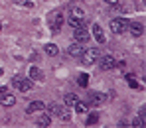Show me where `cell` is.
Masks as SVG:
<instances>
[{"label": "cell", "mask_w": 146, "mask_h": 128, "mask_svg": "<svg viewBox=\"0 0 146 128\" xmlns=\"http://www.w3.org/2000/svg\"><path fill=\"white\" fill-rule=\"evenodd\" d=\"M77 83H79V87H87V83H89V75H87V73H81V75L77 77Z\"/></svg>", "instance_id": "cell-22"}, {"label": "cell", "mask_w": 146, "mask_h": 128, "mask_svg": "<svg viewBox=\"0 0 146 128\" xmlns=\"http://www.w3.org/2000/svg\"><path fill=\"white\" fill-rule=\"evenodd\" d=\"M61 26H63V14L51 12V14H49V28H51V32L57 34V32L61 30Z\"/></svg>", "instance_id": "cell-6"}, {"label": "cell", "mask_w": 146, "mask_h": 128, "mask_svg": "<svg viewBox=\"0 0 146 128\" xmlns=\"http://www.w3.org/2000/svg\"><path fill=\"white\" fill-rule=\"evenodd\" d=\"M46 53L51 55V57H55V55L59 53V48H57L55 44H48V46H46Z\"/></svg>", "instance_id": "cell-19"}, {"label": "cell", "mask_w": 146, "mask_h": 128, "mask_svg": "<svg viewBox=\"0 0 146 128\" xmlns=\"http://www.w3.org/2000/svg\"><path fill=\"white\" fill-rule=\"evenodd\" d=\"M28 77H30L34 83H42V81H44V71H42L38 65H32L30 71H28Z\"/></svg>", "instance_id": "cell-10"}, {"label": "cell", "mask_w": 146, "mask_h": 128, "mask_svg": "<svg viewBox=\"0 0 146 128\" xmlns=\"http://www.w3.org/2000/svg\"><path fill=\"white\" fill-rule=\"evenodd\" d=\"M97 122H99V112H91V114L87 116V122H85V124H87V126H95Z\"/></svg>", "instance_id": "cell-18"}, {"label": "cell", "mask_w": 146, "mask_h": 128, "mask_svg": "<svg viewBox=\"0 0 146 128\" xmlns=\"http://www.w3.org/2000/svg\"><path fill=\"white\" fill-rule=\"evenodd\" d=\"M48 114L49 116H55V118H61V120H69V110L65 104H59V102H51L48 106Z\"/></svg>", "instance_id": "cell-2"}, {"label": "cell", "mask_w": 146, "mask_h": 128, "mask_svg": "<svg viewBox=\"0 0 146 128\" xmlns=\"http://www.w3.org/2000/svg\"><path fill=\"white\" fill-rule=\"evenodd\" d=\"M132 126H136V128H144L146 126V110H144V108H142L140 114L132 120Z\"/></svg>", "instance_id": "cell-14"}, {"label": "cell", "mask_w": 146, "mask_h": 128, "mask_svg": "<svg viewBox=\"0 0 146 128\" xmlns=\"http://www.w3.org/2000/svg\"><path fill=\"white\" fill-rule=\"evenodd\" d=\"M105 2H107L109 6H119V2H121V0H105Z\"/></svg>", "instance_id": "cell-24"}, {"label": "cell", "mask_w": 146, "mask_h": 128, "mask_svg": "<svg viewBox=\"0 0 146 128\" xmlns=\"http://www.w3.org/2000/svg\"><path fill=\"white\" fill-rule=\"evenodd\" d=\"M16 4H22V6H28V8L32 6V2H28V0H16Z\"/></svg>", "instance_id": "cell-23"}, {"label": "cell", "mask_w": 146, "mask_h": 128, "mask_svg": "<svg viewBox=\"0 0 146 128\" xmlns=\"http://www.w3.org/2000/svg\"><path fill=\"white\" fill-rule=\"evenodd\" d=\"M93 36H95V40H97L99 44H105V42H107V38H105V34H103V28L99 24H93Z\"/></svg>", "instance_id": "cell-13"}, {"label": "cell", "mask_w": 146, "mask_h": 128, "mask_svg": "<svg viewBox=\"0 0 146 128\" xmlns=\"http://www.w3.org/2000/svg\"><path fill=\"white\" fill-rule=\"evenodd\" d=\"M63 101H65V106H73V104L79 101V99H77V95H75V93H67Z\"/></svg>", "instance_id": "cell-17"}, {"label": "cell", "mask_w": 146, "mask_h": 128, "mask_svg": "<svg viewBox=\"0 0 146 128\" xmlns=\"http://www.w3.org/2000/svg\"><path fill=\"white\" fill-rule=\"evenodd\" d=\"M99 57H101V49L99 48H89V49H83L81 53V63H85V65H91V63H95Z\"/></svg>", "instance_id": "cell-4"}, {"label": "cell", "mask_w": 146, "mask_h": 128, "mask_svg": "<svg viewBox=\"0 0 146 128\" xmlns=\"http://www.w3.org/2000/svg\"><path fill=\"white\" fill-rule=\"evenodd\" d=\"M105 102V93H87V104L89 106H101Z\"/></svg>", "instance_id": "cell-9"}, {"label": "cell", "mask_w": 146, "mask_h": 128, "mask_svg": "<svg viewBox=\"0 0 146 128\" xmlns=\"http://www.w3.org/2000/svg\"><path fill=\"white\" fill-rule=\"evenodd\" d=\"M12 85L18 89V91H22V93H28V91H32V87H34V81L30 79V77H20L16 75L12 79Z\"/></svg>", "instance_id": "cell-3"}, {"label": "cell", "mask_w": 146, "mask_h": 128, "mask_svg": "<svg viewBox=\"0 0 146 128\" xmlns=\"http://www.w3.org/2000/svg\"><path fill=\"white\" fill-rule=\"evenodd\" d=\"M0 30H2V24H0Z\"/></svg>", "instance_id": "cell-26"}, {"label": "cell", "mask_w": 146, "mask_h": 128, "mask_svg": "<svg viewBox=\"0 0 146 128\" xmlns=\"http://www.w3.org/2000/svg\"><path fill=\"white\" fill-rule=\"evenodd\" d=\"M67 53L69 55H73V57H81V53H83V44H71L69 46V49H67Z\"/></svg>", "instance_id": "cell-15"}, {"label": "cell", "mask_w": 146, "mask_h": 128, "mask_svg": "<svg viewBox=\"0 0 146 128\" xmlns=\"http://www.w3.org/2000/svg\"><path fill=\"white\" fill-rule=\"evenodd\" d=\"M97 61H99V65H101L103 71H111V69L117 67V59H115L113 55H101Z\"/></svg>", "instance_id": "cell-7"}, {"label": "cell", "mask_w": 146, "mask_h": 128, "mask_svg": "<svg viewBox=\"0 0 146 128\" xmlns=\"http://www.w3.org/2000/svg\"><path fill=\"white\" fill-rule=\"evenodd\" d=\"M4 91H6V87H0V95H2V93H4Z\"/></svg>", "instance_id": "cell-25"}, {"label": "cell", "mask_w": 146, "mask_h": 128, "mask_svg": "<svg viewBox=\"0 0 146 128\" xmlns=\"http://www.w3.org/2000/svg\"><path fill=\"white\" fill-rule=\"evenodd\" d=\"M49 122H51V116L49 114H42L40 118H38V126H49Z\"/></svg>", "instance_id": "cell-20"}, {"label": "cell", "mask_w": 146, "mask_h": 128, "mask_svg": "<svg viewBox=\"0 0 146 128\" xmlns=\"http://www.w3.org/2000/svg\"><path fill=\"white\" fill-rule=\"evenodd\" d=\"M73 38H75V42H77V44H89V40H91V36H89V30H87L85 26H81V28H75V34H73Z\"/></svg>", "instance_id": "cell-8"}, {"label": "cell", "mask_w": 146, "mask_h": 128, "mask_svg": "<svg viewBox=\"0 0 146 128\" xmlns=\"http://www.w3.org/2000/svg\"><path fill=\"white\" fill-rule=\"evenodd\" d=\"M73 106H75V110H77V112H81V114H83V112H87V108H89V104H87V102H81V101H77Z\"/></svg>", "instance_id": "cell-21"}, {"label": "cell", "mask_w": 146, "mask_h": 128, "mask_svg": "<svg viewBox=\"0 0 146 128\" xmlns=\"http://www.w3.org/2000/svg\"><path fill=\"white\" fill-rule=\"evenodd\" d=\"M0 104H2V106H14V104H16V97H14L12 93H6V91H4V93L0 95Z\"/></svg>", "instance_id": "cell-11"}, {"label": "cell", "mask_w": 146, "mask_h": 128, "mask_svg": "<svg viewBox=\"0 0 146 128\" xmlns=\"http://www.w3.org/2000/svg\"><path fill=\"white\" fill-rule=\"evenodd\" d=\"M44 108H46V104H44L42 101H34V102H30V106L26 108V112H28V114H32V112H38V110H44Z\"/></svg>", "instance_id": "cell-16"}, {"label": "cell", "mask_w": 146, "mask_h": 128, "mask_svg": "<svg viewBox=\"0 0 146 128\" xmlns=\"http://www.w3.org/2000/svg\"><path fill=\"white\" fill-rule=\"evenodd\" d=\"M128 28H130V34L134 36V38H138V36H142L144 34V26L140 24V22H128Z\"/></svg>", "instance_id": "cell-12"}, {"label": "cell", "mask_w": 146, "mask_h": 128, "mask_svg": "<svg viewBox=\"0 0 146 128\" xmlns=\"http://www.w3.org/2000/svg\"><path fill=\"white\" fill-rule=\"evenodd\" d=\"M111 30H113V34H124L126 30H128V20L126 18H113L111 20Z\"/></svg>", "instance_id": "cell-5"}, {"label": "cell", "mask_w": 146, "mask_h": 128, "mask_svg": "<svg viewBox=\"0 0 146 128\" xmlns=\"http://www.w3.org/2000/svg\"><path fill=\"white\" fill-rule=\"evenodd\" d=\"M67 24L71 26L73 30H75V28H81V26H87V22H85V12H83L81 6H77V4H71V6H69Z\"/></svg>", "instance_id": "cell-1"}]
</instances>
